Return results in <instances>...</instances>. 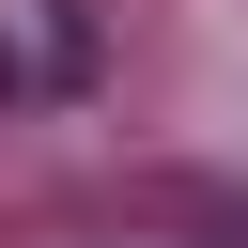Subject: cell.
<instances>
[{
    "label": "cell",
    "mask_w": 248,
    "mask_h": 248,
    "mask_svg": "<svg viewBox=\"0 0 248 248\" xmlns=\"http://www.w3.org/2000/svg\"><path fill=\"white\" fill-rule=\"evenodd\" d=\"M78 62V16H31V31H0V93H46Z\"/></svg>",
    "instance_id": "cell-1"
}]
</instances>
